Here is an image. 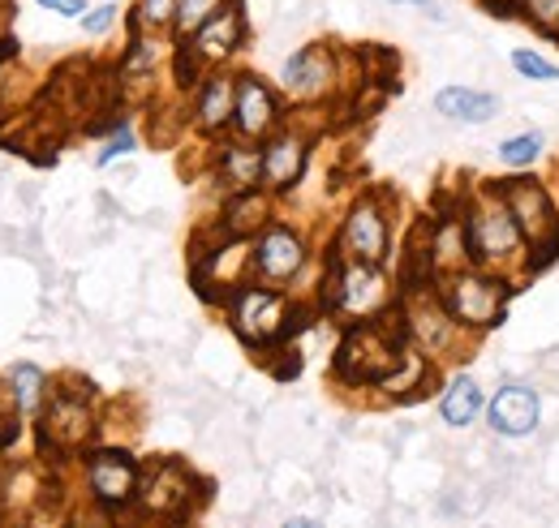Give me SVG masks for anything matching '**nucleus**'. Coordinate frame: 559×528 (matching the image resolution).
Instances as JSON below:
<instances>
[{
    "label": "nucleus",
    "instance_id": "nucleus-24",
    "mask_svg": "<svg viewBox=\"0 0 559 528\" xmlns=\"http://www.w3.org/2000/svg\"><path fill=\"white\" fill-rule=\"evenodd\" d=\"M543 146H547V137L538 130L516 133V137H503V142H499V159H503L508 168H530V164H538Z\"/></svg>",
    "mask_w": 559,
    "mask_h": 528
},
{
    "label": "nucleus",
    "instance_id": "nucleus-10",
    "mask_svg": "<svg viewBox=\"0 0 559 528\" xmlns=\"http://www.w3.org/2000/svg\"><path fill=\"white\" fill-rule=\"evenodd\" d=\"M452 331H456V319L439 292H409V310H405L409 344H418L421 352H439L452 344Z\"/></svg>",
    "mask_w": 559,
    "mask_h": 528
},
{
    "label": "nucleus",
    "instance_id": "nucleus-25",
    "mask_svg": "<svg viewBox=\"0 0 559 528\" xmlns=\"http://www.w3.org/2000/svg\"><path fill=\"white\" fill-rule=\"evenodd\" d=\"M13 396H17V408L22 412H39V399H44V374H39V365H13Z\"/></svg>",
    "mask_w": 559,
    "mask_h": 528
},
{
    "label": "nucleus",
    "instance_id": "nucleus-23",
    "mask_svg": "<svg viewBox=\"0 0 559 528\" xmlns=\"http://www.w3.org/2000/svg\"><path fill=\"white\" fill-rule=\"evenodd\" d=\"M224 177L237 190H254V181H263V151H254V146H228L224 151Z\"/></svg>",
    "mask_w": 559,
    "mask_h": 528
},
{
    "label": "nucleus",
    "instance_id": "nucleus-5",
    "mask_svg": "<svg viewBox=\"0 0 559 528\" xmlns=\"http://www.w3.org/2000/svg\"><path fill=\"white\" fill-rule=\"evenodd\" d=\"M199 65H224L246 44V9L241 0H228L211 22H203L190 39H177Z\"/></svg>",
    "mask_w": 559,
    "mask_h": 528
},
{
    "label": "nucleus",
    "instance_id": "nucleus-29",
    "mask_svg": "<svg viewBox=\"0 0 559 528\" xmlns=\"http://www.w3.org/2000/svg\"><path fill=\"white\" fill-rule=\"evenodd\" d=\"M112 22H117V4H99V9L82 13V31H86V35H104Z\"/></svg>",
    "mask_w": 559,
    "mask_h": 528
},
{
    "label": "nucleus",
    "instance_id": "nucleus-6",
    "mask_svg": "<svg viewBox=\"0 0 559 528\" xmlns=\"http://www.w3.org/2000/svg\"><path fill=\"white\" fill-rule=\"evenodd\" d=\"M233 327L246 344H276L288 327V305L272 288H246L233 301Z\"/></svg>",
    "mask_w": 559,
    "mask_h": 528
},
{
    "label": "nucleus",
    "instance_id": "nucleus-15",
    "mask_svg": "<svg viewBox=\"0 0 559 528\" xmlns=\"http://www.w3.org/2000/svg\"><path fill=\"white\" fill-rule=\"evenodd\" d=\"M435 112L448 121H461V125H487L499 112V99L478 86H443L435 95Z\"/></svg>",
    "mask_w": 559,
    "mask_h": 528
},
{
    "label": "nucleus",
    "instance_id": "nucleus-16",
    "mask_svg": "<svg viewBox=\"0 0 559 528\" xmlns=\"http://www.w3.org/2000/svg\"><path fill=\"white\" fill-rule=\"evenodd\" d=\"M134 485H139V472H134L130 456H121V452H95L91 456V490L104 503H126L134 494Z\"/></svg>",
    "mask_w": 559,
    "mask_h": 528
},
{
    "label": "nucleus",
    "instance_id": "nucleus-2",
    "mask_svg": "<svg viewBox=\"0 0 559 528\" xmlns=\"http://www.w3.org/2000/svg\"><path fill=\"white\" fill-rule=\"evenodd\" d=\"M499 194L512 206V215H516V224H521V232H525V241L534 250L530 266L551 263L559 250V211L556 202H551V194L534 177H512V181L499 185Z\"/></svg>",
    "mask_w": 559,
    "mask_h": 528
},
{
    "label": "nucleus",
    "instance_id": "nucleus-35",
    "mask_svg": "<svg viewBox=\"0 0 559 528\" xmlns=\"http://www.w3.org/2000/svg\"><path fill=\"white\" fill-rule=\"evenodd\" d=\"M551 39H556V44H559V31H556V35H551Z\"/></svg>",
    "mask_w": 559,
    "mask_h": 528
},
{
    "label": "nucleus",
    "instance_id": "nucleus-12",
    "mask_svg": "<svg viewBox=\"0 0 559 528\" xmlns=\"http://www.w3.org/2000/svg\"><path fill=\"white\" fill-rule=\"evenodd\" d=\"M301 263H306V245H301V237L293 228H272L254 245V266H259V275L267 284H288L301 271Z\"/></svg>",
    "mask_w": 559,
    "mask_h": 528
},
{
    "label": "nucleus",
    "instance_id": "nucleus-34",
    "mask_svg": "<svg viewBox=\"0 0 559 528\" xmlns=\"http://www.w3.org/2000/svg\"><path fill=\"white\" fill-rule=\"evenodd\" d=\"M284 528H319L314 520H293V525H284Z\"/></svg>",
    "mask_w": 559,
    "mask_h": 528
},
{
    "label": "nucleus",
    "instance_id": "nucleus-14",
    "mask_svg": "<svg viewBox=\"0 0 559 528\" xmlns=\"http://www.w3.org/2000/svg\"><path fill=\"white\" fill-rule=\"evenodd\" d=\"M306 151H310V142L301 133H276L263 146V181L272 190H288L306 168Z\"/></svg>",
    "mask_w": 559,
    "mask_h": 528
},
{
    "label": "nucleus",
    "instance_id": "nucleus-3",
    "mask_svg": "<svg viewBox=\"0 0 559 528\" xmlns=\"http://www.w3.org/2000/svg\"><path fill=\"white\" fill-rule=\"evenodd\" d=\"M465 232H469V254L474 263H512L516 254H525V232L512 215V206L495 190V199H483L469 206L465 215Z\"/></svg>",
    "mask_w": 559,
    "mask_h": 528
},
{
    "label": "nucleus",
    "instance_id": "nucleus-9",
    "mask_svg": "<svg viewBox=\"0 0 559 528\" xmlns=\"http://www.w3.org/2000/svg\"><path fill=\"white\" fill-rule=\"evenodd\" d=\"M341 250L353 263H383L388 259V219L370 199H361L349 211L345 228H341Z\"/></svg>",
    "mask_w": 559,
    "mask_h": 528
},
{
    "label": "nucleus",
    "instance_id": "nucleus-22",
    "mask_svg": "<svg viewBox=\"0 0 559 528\" xmlns=\"http://www.w3.org/2000/svg\"><path fill=\"white\" fill-rule=\"evenodd\" d=\"M263 219H267V199H259V194L246 190L237 202H228V211H224V232L237 237V241H246Z\"/></svg>",
    "mask_w": 559,
    "mask_h": 528
},
{
    "label": "nucleus",
    "instance_id": "nucleus-4",
    "mask_svg": "<svg viewBox=\"0 0 559 528\" xmlns=\"http://www.w3.org/2000/svg\"><path fill=\"white\" fill-rule=\"evenodd\" d=\"M508 297H512V288L499 275H487L478 266H465V271L448 275V284H443V305L452 310V319L461 327H495L508 310Z\"/></svg>",
    "mask_w": 559,
    "mask_h": 528
},
{
    "label": "nucleus",
    "instance_id": "nucleus-26",
    "mask_svg": "<svg viewBox=\"0 0 559 528\" xmlns=\"http://www.w3.org/2000/svg\"><path fill=\"white\" fill-rule=\"evenodd\" d=\"M224 4H228V0H181V4H177V26H173L177 39H190V35H194L203 22H211Z\"/></svg>",
    "mask_w": 559,
    "mask_h": 528
},
{
    "label": "nucleus",
    "instance_id": "nucleus-30",
    "mask_svg": "<svg viewBox=\"0 0 559 528\" xmlns=\"http://www.w3.org/2000/svg\"><path fill=\"white\" fill-rule=\"evenodd\" d=\"M44 9H52V13H61V17H82L86 13V0H39Z\"/></svg>",
    "mask_w": 559,
    "mask_h": 528
},
{
    "label": "nucleus",
    "instance_id": "nucleus-1",
    "mask_svg": "<svg viewBox=\"0 0 559 528\" xmlns=\"http://www.w3.org/2000/svg\"><path fill=\"white\" fill-rule=\"evenodd\" d=\"M405 339H409L405 327L396 331L379 319H366L361 327H353L345 335V344L336 352V374L345 383H388L409 357Z\"/></svg>",
    "mask_w": 559,
    "mask_h": 528
},
{
    "label": "nucleus",
    "instance_id": "nucleus-31",
    "mask_svg": "<svg viewBox=\"0 0 559 528\" xmlns=\"http://www.w3.org/2000/svg\"><path fill=\"white\" fill-rule=\"evenodd\" d=\"M126 151H134V137H130V133H117V142H108V146L99 151V164H108V159H117V155H126Z\"/></svg>",
    "mask_w": 559,
    "mask_h": 528
},
{
    "label": "nucleus",
    "instance_id": "nucleus-18",
    "mask_svg": "<svg viewBox=\"0 0 559 528\" xmlns=\"http://www.w3.org/2000/svg\"><path fill=\"white\" fill-rule=\"evenodd\" d=\"M91 425H95V417H91L86 404H78V399H57V404L48 408V421H44V443L52 439V443H61V447H82V443L91 439Z\"/></svg>",
    "mask_w": 559,
    "mask_h": 528
},
{
    "label": "nucleus",
    "instance_id": "nucleus-27",
    "mask_svg": "<svg viewBox=\"0 0 559 528\" xmlns=\"http://www.w3.org/2000/svg\"><path fill=\"white\" fill-rule=\"evenodd\" d=\"M516 17L538 31V35H556L559 31V0H521L516 4Z\"/></svg>",
    "mask_w": 559,
    "mask_h": 528
},
{
    "label": "nucleus",
    "instance_id": "nucleus-32",
    "mask_svg": "<svg viewBox=\"0 0 559 528\" xmlns=\"http://www.w3.org/2000/svg\"><path fill=\"white\" fill-rule=\"evenodd\" d=\"M483 9H490V13H499V17H516V4L521 0H478Z\"/></svg>",
    "mask_w": 559,
    "mask_h": 528
},
{
    "label": "nucleus",
    "instance_id": "nucleus-13",
    "mask_svg": "<svg viewBox=\"0 0 559 528\" xmlns=\"http://www.w3.org/2000/svg\"><path fill=\"white\" fill-rule=\"evenodd\" d=\"M543 417V404L530 387H499L495 399L487 404V421L495 434H508V439H521L538 425Z\"/></svg>",
    "mask_w": 559,
    "mask_h": 528
},
{
    "label": "nucleus",
    "instance_id": "nucleus-21",
    "mask_svg": "<svg viewBox=\"0 0 559 528\" xmlns=\"http://www.w3.org/2000/svg\"><path fill=\"white\" fill-rule=\"evenodd\" d=\"M177 4L181 0H134V13H130V31L134 35H164L177 26Z\"/></svg>",
    "mask_w": 559,
    "mask_h": 528
},
{
    "label": "nucleus",
    "instance_id": "nucleus-28",
    "mask_svg": "<svg viewBox=\"0 0 559 528\" xmlns=\"http://www.w3.org/2000/svg\"><path fill=\"white\" fill-rule=\"evenodd\" d=\"M512 69L530 82H559V65H551L547 57H538L534 48H516L512 52Z\"/></svg>",
    "mask_w": 559,
    "mask_h": 528
},
{
    "label": "nucleus",
    "instance_id": "nucleus-7",
    "mask_svg": "<svg viewBox=\"0 0 559 528\" xmlns=\"http://www.w3.org/2000/svg\"><path fill=\"white\" fill-rule=\"evenodd\" d=\"M336 52L328 44H310L301 52H293L284 69H280V82L293 99H323L332 86H336Z\"/></svg>",
    "mask_w": 559,
    "mask_h": 528
},
{
    "label": "nucleus",
    "instance_id": "nucleus-11",
    "mask_svg": "<svg viewBox=\"0 0 559 528\" xmlns=\"http://www.w3.org/2000/svg\"><path fill=\"white\" fill-rule=\"evenodd\" d=\"M276 117H280V104L276 95H272V86L263 82V77H254V73H241L237 77V130L241 137H263V133L276 130Z\"/></svg>",
    "mask_w": 559,
    "mask_h": 528
},
{
    "label": "nucleus",
    "instance_id": "nucleus-17",
    "mask_svg": "<svg viewBox=\"0 0 559 528\" xmlns=\"http://www.w3.org/2000/svg\"><path fill=\"white\" fill-rule=\"evenodd\" d=\"M194 112H199V125L207 133L224 130L233 117H237V77H228V73H211L207 82L199 86V104H194Z\"/></svg>",
    "mask_w": 559,
    "mask_h": 528
},
{
    "label": "nucleus",
    "instance_id": "nucleus-19",
    "mask_svg": "<svg viewBox=\"0 0 559 528\" xmlns=\"http://www.w3.org/2000/svg\"><path fill=\"white\" fill-rule=\"evenodd\" d=\"M439 412H443V421L448 425H474L483 412H487V399H483V387L474 383V379H452L448 383V392L439 399Z\"/></svg>",
    "mask_w": 559,
    "mask_h": 528
},
{
    "label": "nucleus",
    "instance_id": "nucleus-33",
    "mask_svg": "<svg viewBox=\"0 0 559 528\" xmlns=\"http://www.w3.org/2000/svg\"><path fill=\"white\" fill-rule=\"evenodd\" d=\"M388 4H418V9H426L430 0H388Z\"/></svg>",
    "mask_w": 559,
    "mask_h": 528
},
{
    "label": "nucleus",
    "instance_id": "nucleus-8",
    "mask_svg": "<svg viewBox=\"0 0 559 528\" xmlns=\"http://www.w3.org/2000/svg\"><path fill=\"white\" fill-rule=\"evenodd\" d=\"M388 305V279L374 263H349L336 266V310L353 319H379Z\"/></svg>",
    "mask_w": 559,
    "mask_h": 528
},
{
    "label": "nucleus",
    "instance_id": "nucleus-20",
    "mask_svg": "<svg viewBox=\"0 0 559 528\" xmlns=\"http://www.w3.org/2000/svg\"><path fill=\"white\" fill-rule=\"evenodd\" d=\"M190 499V477L177 464L155 468V477L146 481V507L151 512H181Z\"/></svg>",
    "mask_w": 559,
    "mask_h": 528
}]
</instances>
